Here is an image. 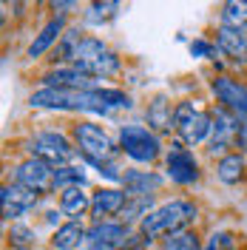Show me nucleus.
<instances>
[{"label":"nucleus","mask_w":247,"mask_h":250,"mask_svg":"<svg viewBox=\"0 0 247 250\" xmlns=\"http://www.w3.org/2000/svg\"><path fill=\"white\" fill-rule=\"evenodd\" d=\"M43 222H46L48 228H54V230H57L62 222H65V216H62L60 208H48V210H43Z\"/></svg>","instance_id":"obj_34"},{"label":"nucleus","mask_w":247,"mask_h":250,"mask_svg":"<svg viewBox=\"0 0 247 250\" xmlns=\"http://www.w3.org/2000/svg\"><path fill=\"white\" fill-rule=\"evenodd\" d=\"M236 125H239V117L227 114L225 108L213 105V134L207 140V156H216L222 159L225 154L236 151Z\"/></svg>","instance_id":"obj_14"},{"label":"nucleus","mask_w":247,"mask_h":250,"mask_svg":"<svg viewBox=\"0 0 247 250\" xmlns=\"http://www.w3.org/2000/svg\"><path fill=\"white\" fill-rule=\"evenodd\" d=\"M219 26H233V29H247V0H230L219 6Z\"/></svg>","instance_id":"obj_28"},{"label":"nucleus","mask_w":247,"mask_h":250,"mask_svg":"<svg viewBox=\"0 0 247 250\" xmlns=\"http://www.w3.org/2000/svg\"><path fill=\"white\" fill-rule=\"evenodd\" d=\"M173 108L176 103L170 100L168 94H154L145 105V125L154 128L159 137H168L176 134V125H173Z\"/></svg>","instance_id":"obj_17"},{"label":"nucleus","mask_w":247,"mask_h":250,"mask_svg":"<svg viewBox=\"0 0 247 250\" xmlns=\"http://www.w3.org/2000/svg\"><path fill=\"white\" fill-rule=\"evenodd\" d=\"M162 173L176 188H196L205 176V168H202L199 154L173 137L165 148V156H162Z\"/></svg>","instance_id":"obj_6"},{"label":"nucleus","mask_w":247,"mask_h":250,"mask_svg":"<svg viewBox=\"0 0 247 250\" xmlns=\"http://www.w3.org/2000/svg\"><path fill=\"white\" fill-rule=\"evenodd\" d=\"M105 51H111V46L103 40V37H97V34H85L82 43H80V48H77V54H74V62H71V65L91 62V60H97L100 54H105Z\"/></svg>","instance_id":"obj_29"},{"label":"nucleus","mask_w":247,"mask_h":250,"mask_svg":"<svg viewBox=\"0 0 247 250\" xmlns=\"http://www.w3.org/2000/svg\"><path fill=\"white\" fill-rule=\"evenodd\" d=\"M233 148L247 156V120H239V125H236V145Z\"/></svg>","instance_id":"obj_33"},{"label":"nucleus","mask_w":247,"mask_h":250,"mask_svg":"<svg viewBox=\"0 0 247 250\" xmlns=\"http://www.w3.org/2000/svg\"><path fill=\"white\" fill-rule=\"evenodd\" d=\"M202 248H205V239H202V233L196 228L170 233V236L156 242V250H202Z\"/></svg>","instance_id":"obj_25"},{"label":"nucleus","mask_w":247,"mask_h":250,"mask_svg":"<svg viewBox=\"0 0 247 250\" xmlns=\"http://www.w3.org/2000/svg\"><path fill=\"white\" fill-rule=\"evenodd\" d=\"M68 134H71L77 156L82 159L85 168L100 171V168H105L111 162H120V156H123L120 140L103 123H97V120H74L71 128H68Z\"/></svg>","instance_id":"obj_2"},{"label":"nucleus","mask_w":247,"mask_h":250,"mask_svg":"<svg viewBox=\"0 0 247 250\" xmlns=\"http://www.w3.org/2000/svg\"><path fill=\"white\" fill-rule=\"evenodd\" d=\"M213 43L219 54L236 68H247V29H233V26H216Z\"/></svg>","instance_id":"obj_15"},{"label":"nucleus","mask_w":247,"mask_h":250,"mask_svg":"<svg viewBox=\"0 0 247 250\" xmlns=\"http://www.w3.org/2000/svg\"><path fill=\"white\" fill-rule=\"evenodd\" d=\"M213 173H216L219 182H222V185H227V188L245 185V182H247V156L239 154V151L225 154L222 159H216Z\"/></svg>","instance_id":"obj_19"},{"label":"nucleus","mask_w":247,"mask_h":250,"mask_svg":"<svg viewBox=\"0 0 247 250\" xmlns=\"http://www.w3.org/2000/svg\"><path fill=\"white\" fill-rule=\"evenodd\" d=\"M233 250H247V248H242V245H236V248H233Z\"/></svg>","instance_id":"obj_36"},{"label":"nucleus","mask_w":247,"mask_h":250,"mask_svg":"<svg viewBox=\"0 0 247 250\" xmlns=\"http://www.w3.org/2000/svg\"><path fill=\"white\" fill-rule=\"evenodd\" d=\"M23 151H26V156L48 162L54 171L74 165V159H77V148L71 142V134L57 131V128H40V131L29 134V140L23 142Z\"/></svg>","instance_id":"obj_5"},{"label":"nucleus","mask_w":247,"mask_h":250,"mask_svg":"<svg viewBox=\"0 0 247 250\" xmlns=\"http://www.w3.org/2000/svg\"><path fill=\"white\" fill-rule=\"evenodd\" d=\"M199 216H202V208L193 196H170L165 202H159L148 216L139 222V230L148 239L159 242V239H165L170 233L196 228Z\"/></svg>","instance_id":"obj_3"},{"label":"nucleus","mask_w":247,"mask_h":250,"mask_svg":"<svg viewBox=\"0 0 247 250\" xmlns=\"http://www.w3.org/2000/svg\"><path fill=\"white\" fill-rule=\"evenodd\" d=\"M85 233H88V228L82 222H68L65 219L57 230H51L48 248L51 250H80L85 245Z\"/></svg>","instance_id":"obj_21"},{"label":"nucleus","mask_w":247,"mask_h":250,"mask_svg":"<svg viewBox=\"0 0 247 250\" xmlns=\"http://www.w3.org/2000/svg\"><path fill=\"white\" fill-rule=\"evenodd\" d=\"M202 111V105L196 103V100H190V97H185V100H176V108H173V125H176V134L185 128L196 114ZM173 134V137H176Z\"/></svg>","instance_id":"obj_30"},{"label":"nucleus","mask_w":247,"mask_h":250,"mask_svg":"<svg viewBox=\"0 0 247 250\" xmlns=\"http://www.w3.org/2000/svg\"><path fill=\"white\" fill-rule=\"evenodd\" d=\"M128 205V193L120 185H100L91 190V222H108V219H120V213Z\"/></svg>","instance_id":"obj_13"},{"label":"nucleus","mask_w":247,"mask_h":250,"mask_svg":"<svg viewBox=\"0 0 247 250\" xmlns=\"http://www.w3.org/2000/svg\"><path fill=\"white\" fill-rule=\"evenodd\" d=\"M156 205H159L156 196H128V205H125V210L120 213V222L131 225V228H139V222L148 216Z\"/></svg>","instance_id":"obj_26"},{"label":"nucleus","mask_w":247,"mask_h":250,"mask_svg":"<svg viewBox=\"0 0 247 250\" xmlns=\"http://www.w3.org/2000/svg\"><path fill=\"white\" fill-rule=\"evenodd\" d=\"M57 208L62 210V216L68 222H82L91 213V193L85 188H71L57 193Z\"/></svg>","instance_id":"obj_20"},{"label":"nucleus","mask_w":247,"mask_h":250,"mask_svg":"<svg viewBox=\"0 0 247 250\" xmlns=\"http://www.w3.org/2000/svg\"><path fill=\"white\" fill-rule=\"evenodd\" d=\"M120 12H123V3H117V0H97V3H88L80 17H82V26L103 29V26H108L111 20H117Z\"/></svg>","instance_id":"obj_23"},{"label":"nucleus","mask_w":247,"mask_h":250,"mask_svg":"<svg viewBox=\"0 0 247 250\" xmlns=\"http://www.w3.org/2000/svg\"><path fill=\"white\" fill-rule=\"evenodd\" d=\"M37 245V230L26 222H15L6 228V250H31Z\"/></svg>","instance_id":"obj_27"},{"label":"nucleus","mask_w":247,"mask_h":250,"mask_svg":"<svg viewBox=\"0 0 247 250\" xmlns=\"http://www.w3.org/2000/svg\"><path fill=\"white\" fill-rule=\"evenodd\" d=\"M48 9H51V15H60V17H71V12L74 9H80V3H74V0H68V3H48Z\"/></svg>","instance_id":"obj_35"},{"label":"nucleus","mask_w":247,"mask_h":250,"mask_svg":"<svg viewBox=\"0 0 247 250\" xmlns=\"http://www.w3.org/2000/svg\"><path fill=\"white\" fill-rule=\"evenodd\" d=\"M239 245L236 242V233H230V230H213V233L205 239V248L202 250H233Z\"/></svg>","instance_id":"obj_32"},{"label":"nucleus","mask_w":247,"mask_h":250,"mask_svg":"<svg viewBox=\"0 0 247 250\" xmlns=\"http://www.w3.org/2000/svg\"><path fill=\"white\" fill-rule=\"evenodd\" d=\"M6 182H15V185H23L29 190H37L40 196L51 193V182H54V168L43 162V159H34V156H23L20 162H15L9 168V176Z\"/></svg>","instance_id":"obj_8"},{"label":"nucleus","mask_w":247,"mask_h":250,"mask_svg":"<svg viewBox=\"0 0 247 250\" xmlns=\"http://www.w3.org/2000/svg\"><path fill=\"white\" fill-rule=\"evenodd\" d=\"M88 182V171L85 165H65L54 171V182H51V193H62V190H71V188H85Z\"/></svg>","instance_id":"obj_24"},{"label":"nucleus","mask_w":247,"mask_h":250,"mask_svg":"<svg viewBox=\"0 0 247 250\" xmlns=\"http://www.w3.org/2000/svg\"><path fill=\"white\" fill-rule=\"evenodd\" d=\"M82 37H85V29H82L80 23H71V26L65 29V34H62V40L57 43V48L51 51L48 65H71L80 43H82Z\"/></svg>","instance_id":"obj_22"},{"label":"nucleus","mask_w":247,"mask_h":250,"mask_svg":"<svg viewBox=\"0 0 247 250\" xmlns=\"http://www.w3.org/2000/svg\"><path fill=\"white\" fill-rule=\"evenodd\" d=\"M37 83H40V88H57V91H88V88L103 85L77 65H48L37 77Z\"/></svg>","instance_id":"obj_11"},{"label":"nucleus","mask_w":247,"mask_h":250,"mask_svg":"<svg viewBox=\"0 0 247 250\" xmlns=\"http://www.w3.org/2000/svg\"><path fill=\"white\" fill-rule=\"evenodd\" d=\"M40 193L37 190H29L23 185H15V182H3L0 188V213H3V222L15 225V222H23L26 216H31L37 208H40Z\"/></svg>","instance_id":"obj_9"},{"label":"nucleus","mask_w":247,"mask_h":250,"mask_svg":"<svg viewBox=\"0 0 247 250\" xmlns=\"http://www.w3.org/2000/svg\"><path fill=\"white\" fill-rule=\"evenodd\" d=\"M207 91L213 97V105L225 108L227 114L239 117V120H247V83L239 80L236 74H213L207 80Z\"/></svg>","instance_id":"obj_7"},{"label":"nucleus","mask_w":247,"mask_h":250,"mask_svg":"<svg viewBox=\"0 0 247 250\" xmlns=\"http://www.w3.org/2000/svg\"><path fill=\"white\" fill-rule=\"evenodd\" d=\"M165 173L159 171H148V168H125L123 179H120V188H123L128 196H156L162 188H165Z\"/></svg>","instance_id":"obj_16"},{"label":"nucleus","mask_w":247,"mask_h":250,"mask_svg":"<svg viewBox=\"0 0 247 250\" xmlns=\"http://www.w3.org/2000/svg\"><path fill=\"white\" fill-rule=\"evenodd\" d=\"M134 230H137V228L125 225L120 219L91 222V225H88V233H85V245L80 250H123Z\"/></svg>","instance_id":"obj_10"},{"label":"nucleus","mask_w":247,"mask_h":250,"mask_svg":"<svg viewBox=\"0 0 247 250\" xmlns=\"http://www.w3.org/2000/svg\"><path fill=\"white\" fill-rule=\"evenodd\" d=\"M210 134H213V105H210V108H202L199 114L176 134V140L182 142V145H187V148H199V145H207Z\"/></svg>","instance_id":"obj_18"},{"label":"nucleus","mask_w":247,"mask_h":250,"mask_svg":"<svg viewBox=\"0 0 247 250\" xmlns=\"http://www.w3.org/2000/svg\"><path fill=\"white\" fill-rule=\"evenodd\" d=\"M117 140H120V151L125 159H131L137 168L142 165H156L165 156V137H159L154 128L145 123H123L117 128Z\"/></svg>","instance_id":"obj_4"},{"label":"nucleus","mask_w":247,"mask_h":250,"mask_svg":"<svg viewBox=\"0 0 247 250\" xmlns=\"http://www.w3.org/2000/svg\"><path fill=\"white\" fill-rule=\"evenodd\" d=\"M190 54H193V57H202V60L216 62L219 48H216V43H213V37H193V40H190Z\"/></svg>","instance_id":"obj_31"},{"label":"nucleus","mask_w":247,"mask_h":250,"mask_svg":"<svg viewBox=\"0 0 247 250\" xmlns=\"http://www.w3.org/2000/svg\"><path fill=\"white\" fill-rule=\"evenodd\" d=\"M29 105L40 111H62V114H85V117H117L123 111H134V97L125 88H88V91H57L37 88L29 94Z\"/></svg>","instance_id":"obj_1"},{"label":"nucleus","mask_w":247,"mask_h":250,"mask_svg":"<svg viewBox=\"0 0 247 250\" xmlns=\"http://www.w3.org/2000/svg\"><path fill=\"white\" fill-rule=\"evenodd\" d=\"M71 26V17H60V15H51L40 26V31L34 34V40L29 43V48H26V60L29 62H37L43 54H51L54 48H57V43L62 40V34H65V29Z\"/></svg>","instance_id":"obj_12"}]
</instances>
